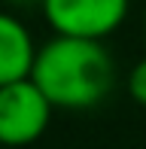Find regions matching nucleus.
I'll return each instance as SVG.
<instances>
[{
	"label": "nucleus",
	"instance_id": "nucleus-1",
	"mask_svg": "<svg viewBox=\"0 0 146 149\" xmlns=\"http://www.w3.org/2000/svg\"><path fill=\"white\" fill-rule=\"evenodd\" d=\"M31 79L43 88L55 110H91L113 88L116 64L104 40L55 37L40 46Z\"/></svg>",
	"mask_w": 146,
	"mask_h": 149
},
{
	"label": "nucleus",
	"instance_id": "nucleus-2",
	"mask_svg": "<svg viewBox=\"0 0 146 149\" xmlns=\"http://www.w3.org/2000/svg\"><path fill=\"white\" fill-rule=\"evenodd\" d=\"M52 100L34 79L0 85V146L22 149L37 143L52 122Z\"/></svg>",
	"mask_w": 146,
	"mask_h": 149
},
{
	"label": "nucleus",
	"instance_id": "nucleus-3",
	"mask_svg": "<svg viewBox=\"0 0 146 149\" xmlns=\"http://www.w3.org/2000/svg\"><path fill=\"white\" fill-rule=\"evenodd\" d=\"M43 15L61 37L107 40L128 18L131 0H43Z\"/></svg>",
	"mask_w": 146,
	"mask_h": 149
},
{
	"label": "nucleus",
	"instance_id": "nucleus-4",
	"mask_svg": "<svg viewBox=\"0 0 146 149\" xmlns=\"http://www.w3.org/2000/svg\"><path fill=\"white\" fill-rule=\"evenodd\" d=\"M40 46L12 12L0 9V85L31 79Z\"/></svg>",
	"mask_w": 146,
	"mask_h": 149
},
{
	"label": "nucleus",
	"instance_id": "nucleus-5",
	"mask_svg": "<svg viewBox=\"0 0 146 149\" xmlns=\"http://www.w3.org/2000/svg\"><path fill=\"white\" fill-rule=\"evenodd\" d=\"M125 91H128V97L134 100L137 107H146V58H140V61L128 70Z\"/></svg>",
	"mask_w": 146,
	"mask_h": 149
},
{
	"label": "nucleus",
	"instance_id": "nucleus-6",
	"mask_svg": "<svg viewBox=\"0 0 146 149\" xmlns=\"http://www.w3.org/2000/svg\"><path fill=\"white\" fill-rule=\"evenodd\" d=\"M9 3H15V6H31V3H43V0H9Z\"/></svg>",
	"mask_w": 146,
	"mask_h": 149
},
{
	"label": "nucleus",
	"instance_id": "nucleus-7",
	"mask_svg": "<svg viewBox=\"0 0 146 149\" xmlns=\"http://www.w3.org/2000/svg\"><path fill=\"white\" fill-rule=\"evenodd\" d=\"M143 40H146V22H143Z\"/></svg>",
	"mask_w": 146,
	"mask_h": 149
}]
</instances>
